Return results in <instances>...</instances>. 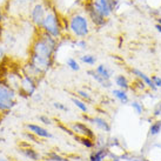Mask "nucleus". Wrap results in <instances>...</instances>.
<instances>
[{
    "mask_svg": "<svg viewBox=\"0 0 161 161\" xmlns=\"http://www.w3.org/2000/svg\"><path fill=\"white\" fill-rule=\"evenodd\" d=\"M53 106L57 108V109H59V111H68V108L66 107L64 103H54Z\"/></svg>",
    "mask_w": 161,
    "mask_h": 161,
    "instance_id": "obj_30",
    "label": "nucleus"
},
{
    "mask_svg": "<svg viewBox=\"0 0 161 161\" xmlns=\"http://www.w3.org/2000/svg\"><path fill=\"white\" fill-rule=\"evenodd\" d=\"M95 72L100 76H103V79H106V80H111V78L113 76V69L109 68L108 66H106V65H103V64L97 66L95 67Z\"/></svg>",
    "mask_w": 161,
    "mask_h": 161,
    "instance_id": "obj_13",
    "label": "nucleus"
},
{
    "mask_svg": "<svg viewBox=\"0 0 161 161\" xmlns=\"http://www.w3.org/2000/svg\"><path fill=\"white\" fill-rule=\"evenodd\" d=\"M3 36H4V34H3V26L0 25V41L3 40Z\"/></svg>",
    "mask_w": 161,
    "mask_h": 161,
    "instance_id": "obj_37",
    "label": "nucleus"
},
{
    "mask_svg": "<svg viewBox=\"0 0 161 161\" xmlns=\"http://www.w3.org/2000/svg\"><path fill=\"white\" fill-rule=\"evenodd\" d=\"M58 39L46 34L40 30H36L30 46V54L45 60L54 61V55L58 51Z\"/></svg>",
    "mask_w": 161,
    "mask_h": 161,
    "instance_id": "obj_1",
    "label": "nucleus"
},
{
    "mask_svg": "<svg viewBox=\"0 0 161 161\" xmlns=\"http://www.w3.org/2000/svg\"><path fill=\"white\" fill-rule=\"evenodd\" d=\"M79 60L82 64H86L88 66H93L97 63V58H95V55H93V54H82V55L79 57Z\"/></svg>",
    "mask_w": 161,
    "mask_h": 161,
    "instance_id": "obj_19",
    "label": "nucleus"
},
{
    "mask_svg": "<svg viewBox=\"0 0 161 161\" xmlns=\"http://www.w3.org/2000/svg\"><path fill=\"white\" fill-rule=\"evenodd\" d=\"M161 132V121H155L153 122L149 127V134L151 135H158Z\"/></svg>",
    "mask_w": 161,
    "mask_h": 161,
    "instance_id": "obj_25",
    "label": "nucleus"
},
{
    "mask_svg": "<svg viewBox=\"0 0 161 161\" xmlns=\"http://www.w3.org/2000/svg\"><path fill=\"white\" fill-rule=\"evenodd\" d=\"M87 41L85 39H73L71 40V47L72 48H79V49H86L87 48Z\"/></svg>",
    "mask_w": 161,
    "mask_h": 161,
    "instance_id": "obj_20",
    "label": "nucleus"
},
{
    "mask_svg": "<svg viewBox=\"0 0 161 161\" xmlns=\"http://www.w3.org/2000/svg\"><path fill=\"white\" fill-rule=\"evenodd\" d=\"M75 139L80 143H82L84 146H86L87 148H92V147H94V145H95L93 141V139L85 138V136H75Z\"/></svg>",
    "mask_w": 161,
    "mask_h": 161,
    "instance_id": "obj_24",
    "label": "nucleus"
},
{
    "mask_svg": "<svg viewBox=\"0 0 161 161\" xmlns=\"http://www.w3.org/2000/svg\"><path fill=\"white\" fill-rule=\"evenodd\" d=\"M26 128L31 132L32 134L36 135V136H38V138H41V139L52 138V134L49 133L48 130H46V128H44V127L39 126V125H34V124H27Z\"/></svg>",
    "mask_w": 161,
    "mask_h": 161,
    "instance_id": "obj_10",
    "label": "nucleus"
},
{
    "mask_svg": "<svg viewBox=\"0 0 161 161\" xmlns=\"http://www.w3.org/2000/svg\"><path fill=\"white\" fill-rule=\"evenodd\" d=\"M69 127L72 132H74V134H76V136H85L90 139H93L95 136L93 130L84 122H73L69 125Z\"/></svg>",
    "mask_w": 161,
    "mask_h": 161,
    "instance_id": "obj_9",
    "label": "nucleus"
},
{
    "mask_svg": "<svg viewBox=\"0 0 161 161\" xmlns=\"http://www.w3.org/2000/svg\"><path fill=\"white\" fill-rule=\"evenodd\" d=\"M114 81H115V85L118 86L119 88H121V90L127 91L128 88H130V82H128V79H127L125 75H122V74L116 75L115 79H114Z\"/></svg>",
    "mask_w": 161,
    "mask_h": 161,
    "instance_id": "obj_16",
    "label": "nucleus"
},
{
    "mask_svg": "<svg viewBox=\"0 0 161 161\" xmlns=\"http://www.w3.org/2000/svg\"><path fill=\"white\" fill-rule=\"evenodd\" d=\"M91 3L94 8L107 20L112 17L113 13L120 6V4L115 0H91Z\"/></svg>",
    "mask_w": 161,
    "mask_h": 161,
    "instance_id": "obj_6",
    "label": "nucleus"
},
{
    "mask_svg": "<svg viewBox=\"0 0 161 161\" xmlns=\"http://www.w3.org/2000/svg\"><path fill=\"white\" fill-rule=\"evenodd\" d=\"M160 9H161V8H160Z\"/></svg>",
    "mask_w": 161,
    "mask_h": 161,
    "instance_id": "obj_41",
    "label": "nucleus"
},
{
    "mask_svg": "<svg viewBox=\"0 0 161 161\" xmlns=\"http://www.w3.org/2000/svg\"><path fill=\"white\" fill-rule=\"evenodd\" d=\"M66 33L73 39H85L91 33V20L85 12L74 11L66 18Z\"/></svg>",
    "mask_w": 161,
    "mask_h": 161,
    "instance_id": "obj_2",
    "label": "nucleus"
},
{
    "mask_svg": "<svg viewBox=\"0 0 161 161\" xmlns=\"http://www.w3.org/2000/svg\"><path fill=\"white\" fill-rule=\"evenodd\" d=\"M87 74L91 75V78H92L93 80H95L99 85H101L103 87H105V88H109V87L112 86L111 80H106V79H103V76H100L98 73L95 72V69H88V71H87Z\"/></svg>",
    "mask_w": 161,
    "mask_h": 161,
    "instance_id": "obj_12",
    "label": "nucleus"
},
{
    "mask_svg": "<svg viewBox=\"0 0 161 161\" xmlns=\"http://www.w3.org/2000/svg\"><path fill=\"white\" fill-rule=\"evenodd\" d=\"M71 100H72V103H74V106H75L76 108H79L82 113L88 112V106H87V103L84 101L82 99H80L79 97H72Z\"/></svg>",
    "mask_w": 161,
    "mask_h": 161,
    "instance_id": "obj_17",
    "label": "nucleus"
},
{
    "mask_svg": "<svg viewBox=\"0 0 161 161\" xmlns=\"http://www.w3.org/2000/svg\"><path fill=\"white\" fill-rule=\"evenodd\" d=\"M27 4L28 5H32V4H36V3H38V1H40V0H25Z\"/></svg>",
    "mask_w": 161,
    "mask_h": 161,
    "instance_id": "obj_34",
    "label": "nucleus"
},
{
    "mask_svg": "<svg viewBox=\"0 0 161 161\" xmlns=\"http://www.w3.org/2000/svg\"><path fill=\"white\" fill-rule=\"evenodd\" d=\"M107 155V149H98L91 154V161H103Z\"/></svg>",
    "mask_w": 161,
    "mask_h": 161,
    "instance_id": "obj_18",
    "label": "nucleus"
},
{
    "mask_svg": "<svg viewBox=\"0 0 161 161\" xmlns=\"http://www.w3.org/2000/svg\"><path fill=\"white\" fill-rule=\"evenodd\" d=\"M130 106L135 111V113L139 114V115H141L143 113V106L140 103H138V101H133V103H130Z\"/></svg>",
    "mask_w": 161,
    "mask_h": 161,
    "instance_id": "obj_27",
    "label": "nucleus"
},
{
    "mask_svg": "<svg viewBox=\"0 0 161 161\" xmlns=\"http://www.w3.org/2000/svg\"><path fill=\"white\" fill-rule=\"evenodd\" d=\"M6 18H7V12L3 6H0V25H3L6 21Z\"/></svg>",
    "mask_w": 161,
    "mask_h": 161,
    "instance_id": "obj_28",
    "label": "nucleus"
},
{
    "mask_svg": "<svg viewBox=\"0 0 161 161\" xmlns=\"http://www.w3.org/2000/svg\"><path fill=\"white\" fill-rule=\"evenodd\" d=\"M84 12L87 14V17L90 18L91 24L93 26L100 28V27L105 26L107 24V19L103 17L97 9L94 8L91 0H85V3H84Z\"/></svg>",
    "mask_w": 161,
    "mask_h": 161,
    "instance_id": "obj_8",
    "label": "nucleus"
},
{
    "mask_svg": "<svg viewBox=\"0 0 161 161\" xmlns=\"http://www.w3.org/2000/svg\"><path fill=\"white\" fill-rule=\"evenodd\" d=\"M76 97H79V98L82 99V100L86 101V103H92V101H93V99H92V97H91V94H88L84 90L76 91Z\"/></svg>",
    "mask_w": 161,
    "mask_h": 161,
    "instance_id": "obj_26",
    "label": "nucleus"
},
{
    "mask_svg": "<svg viewBox=\"0 0 161 161\" xmlns=\"http://www.w3.org/2000/svg\"><path fill=\"white\" fill-rule=\"evenodd\" d=\"M91 121H92V124H94V125L98 127L99 130H101L103 132H109L111 130V126H109V124H108L107 121L105 120L103 118H100V116H94V118H92L91 119Z\"/></svg>",
    "mask_w": 161,
    "mask_h": 161,
    "instance_id": "obj_14",
    "label": "nucleus"
},
{
    "mask_svg": "<svg viewBox=\"0 0 161 161\" xmlns=\"http://www.w3.org/2000/svg\"><path fill=\"white\" fill-rule=\"evenodd\" d=\"M17 91L0 81V114L9 113L17 105Z\"/></svg>",
    "mask_w": 161,
    "mask_h": 161,
    "instance_id": "obj_4",
    "label": "nucleus"
},
{
    "mask_svg": "<svg viewBox=\"0 0 161 161\" xmlns=\"http://www.w3.org/2000/svg\"><path fill=\"white\" fill-rule=\"evenodd\" d=\"M0 161H9L8 158L4 157V155H0Z\"/></svg>",
    "mask_w": 161,
    "mask_h": 161,
    "instance_id": "obj_36",
    "label": "nucleus"
},
{
    "mask_svg": "<svg viewBox=\"0 0 161 161\" xmlns=\"http://www.w3.org/2000/svg\"><path fill=\"white\" fill-rule=\"evenodd\" d=\"M130 72L133 73V75L138 76L139 80L142 81L143 84L147 86L148 88H151L152 91H157V86L154 85L152 78H149L148 75H146L143 72H141L140 69H138V68H132V69H130Z\"/></svg>",
    "mask_w": 161,
    "mask_h": 161,
    "instance_id": "obj_11",
    "label": "nucleus"
},
{
    "mask_svg": "<svg viewBox=\"0 0 161 161\" xmlns=\"http://www.w3.org/2000/svg\"><path fill=\"white\" fill-rule=\"evenodd\" d=\"M115 1H118L119 4H121V1H125V0H115Z\"/></svg>",
    "mask_w": 161,
    "mask_h": 161,
    "instance_id": "obj_39",
    "label": "nucleus"
},
{
    "mask_svg": "<svg viewBox=\"0 0 161 161\" xmlns=\"http://www.w3.org/2000/svg\"><path fill=\"white\" fill-rule=\"evenodd\" d=\"M48 6L49 5H47V1H42V0L31 5L28 11V18L32 25L36 27V30H40Z\"/></svg>",
    "mask_w": 161,
    "mask_h": 161,
    "instance_id": "obj_5",
    "label": "nucleus"
},
{
    "mask_svg": "<svg viewBox=\"0 0 161 161\" xmlns=\"http://www.w3.org/2000/svg\"><path fill=\"white\" fill-rule=\"evenodd\" d=\"M38 119H39L42 124H45V125H51V124H52V122H51V119H48L47 116L41 115V116H38Z\"/></svg>",
    "mask_w": 161,
    "mask_h": 161,
    "instance_id": "obj_31",
    "label": "nucleus"
},
{
    "mask_svg": "<svg viewBox=\"0 0 161 161\" xmlns=\"http://www.w3.org/2000/svg\"><path fill=\"white\" fill-rule=\"evenodd\" d=\"M63 19L64 18L59 15L58 11L54 8L53 6L49 5L47 12H46L45 19H44L42 25L40 27V31L45 32L46 34L60 40L65 34Z\"/></svg>",
    "mask_w": 161,
    "mask_h": 161,
    "instance_id": "obj_3",
    "label": "nucleus"
},
{
    "mask_svg": "<svg viewBox=\"0 0 161 161\" xmlns=\"http://www.w3.org/2000/svg\"><path fill=\"white\" fill-rule=\"evenodd\" d=\"M20 152L23 153L24 155L26 158H28L30 160H38L39 159V154L34 151V149H32V148H26V149H20Z\"/></svg>",
    "mask_w": 161,
    "mask_h": 161,
    "instance_id": "obj_21",
    "label": "nucleus"
},
{
    "mask_svg": "<svg viewBox=\"0 0 161 161\" xmlns=\"http://www.w3.org/2000/svg\"><path fill=\"white\" fill-rule=\"evenodd\" d=\"M152 80L154 85L157 86V88H161V78L158 75H152Z\"/></svg>",
    "mask_w": 161,
    "mask_h": 161,
    "instance_id": "obj_29",
    "label": "nucleus"
},
{
    "mask_svg": "<svg viewBox=\"0 0 161 161\" xmlns=\"http://www.w3.org/2000/svg\"><path fill=\"white\" fill-rule=\"evenodd\" d=\"M155 20H157V24H160V25H161V15L157 17V18H155Z\"/></svg>",
    "mask_w": 161,
    "mask_h": 161,
    "instance_id": "obj_38",
    "label": "nucleus"
},
{
    "mask_svg": "<svg viewBox=\"0 0 161 161\" xmlns=\"http://www.w3.org/2000/svg\"><path fill=\"white\" fill-rule=\"evenodd\" d=\"M66 66H67L69 69H72V71H74V72L80 71V65L76 61V59H74V58H68L67 60H66Z\"/></svg>",
    "mask_w": 161,
    "mask_h": 161,
    "instance_id": "obj_23",
    "label": "nucleus"
},
{
    "mask_svg": "<svg viewBox=\"0 0 161 161\" xmlns=\"http://www.w3.org/2000/svg\"><path fill=\"white\" fill-rule=\"evenodd\" d=\"M38 88V80L36 78L31 75H27L25 73H21V78H20V85H19L18 93L31 98L36 94V91Z\"/></svg>",
    "mask_w": 161,
    "mask_h": 161,
    "instance_id": "obj_7",
    "label": "nucleus"
},
{
    "mask_svg": "<svg viewBox=\"0 0 161 161\" xmlns=\"http://www.w3.org/2000/svg\"><path fill=\"white\" fill-rule=\"evenodd\" d=\"M1 119H3V115H1V114H0V121H1Z\"/></svg>",
    "mask_w": 161,
    "mask_h": 161,
    "instance_id": "obj_40",
    "label": "nucleus"
},
{
    "mask_svg": "<svg viewBox=\"0 0 161 161\" xmlns=\"http://www.w3.org/2000/svg\"><path fill=\"white\" fill-rule=\"evenodd\" d=\"M7 51H8V48L1 40L0 41V66H3L7 59Z\"/></svg>",
    "mask_w": 161,
    "mask_h": 161,
    "instance_id": "obj_22",
    "label": "nucleus"
},
{
    "mask_svg": "<svg viewBox=\"0 0 161 161\" xmlns=\"http://www.w3.org/2000/svg\"><path fill=\"white\" fill-rule=\"evenodd\" d=\"M49 159H51L52 161H66L65 159H63L61 157H59L58 154H55V153L51 154V155H49Z\"/></svg>",
    "mask_w": 161,
    "mask_h": 161,
    "instance_id": "obj_32",
    "label": "nucleus"
},
{
    "mask_svg": "<svg viewBox=\"0 0 161 161\" xmlns=\"http://www.w3.org/2000/svg\"><path fill=\"white\" fill-rule=\"evenodd\" d=\"M155 30H157V31L161 34V25L160 24H155Z\"/></svg>",
    "mask_w": 161,
    "mask_h": 161,
    "instance_id": "obj_35",
    "label": "nucleus"
},
{
    "mask_svg": "<svg viewBox=\"0 0 161 161\" xmlns=\"http://www.w3.org/2000/svg\"><path fill=\"white\" fill-rule=\"evenodd\" d=\"M113 97L115 99H118L122 105H126V103H130V98H128V94L126 93L125 90H121V88H115V90L112 91Z\"/></svg>",
    "mask_w": 161,
    "mask_h": 161,
    "instance_id": "obj_15",
    "label": "nucleus"
},
{
    "mask_svg": "<svg viewBox=\"0 0 161 161\" xmlns=\"http://www.w3.org/2000/svg\"><path fill=\"white\" fill-rule=\"evenodd\" d=\"M161 113V103H157V106L154 108V116H159Z\"/></svg>",
    "mask_w": 161,
    "mask_h": 161,
    "instance_id": "obj_33",
    "label": "nucleus"
}]
</instances>
